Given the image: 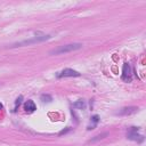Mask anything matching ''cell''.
I'll list each match as a JSON object with an SVG mask.
<instances>
[{
	"label": "cell",
	"mask_w": 146,
	"mask_h": 146,
	"mask_svg": "<svg viewBox=\"0 0 146 146\" xmlns=\"http://www.w3.org/2000/svg\"><path fill=\"white\" fill-rule=\"evenodd\" d=\"M82 43H68V44H64V46H59L58 48L51 50L49 54L50 55H62V54H66V52H71L78 49L82 48Z\"/></svg>",
	"instance_id": "cell-1"
},
{
	"label": "cell",
	"mask_w": 146,
	"mask_h": 146,
	"mask_svg": "<svg viewBox=\"0 0 146 146\" xmlns=\"http://www.w3.org/2000/svg\"><path fill=\"white\" fill-rule=\"evenodd\" d=\"M50 38H51V35H40V36H35V38H32V39H29V40H23V41L16 42V43L11 44L10 48L22 47V46H27V44H32V43H39V42L46 41V40H48V39H50Z\"/></svg>",
	"instance_id": "cell-2"
},
{
	"label": "cell",
	"mask_w": 146,
	"mask_h": 146,
	"mask_svg": "<svg viewBox=\"0 0 146 146\" xmlns=\"http://www.w3.org/2000/svg\"><path fill=\"white\" fill-rule=\"evenodd\" d=\"M138 130H139L138 127H131L129 129V131L127 132V138L130 139V140H135L137 143H141L144 140V136L143 135H139L138 133Z\"/></svg>",
	"instance_id": "cell-3"
},
{
	"label": "cell",
	"mask_w": 146,
	"mask_h": 146,
	"mask_svg": "<svg viewBox=\"0 0 146 146\" xmlns=\"http://www.w3.org/2000/svg\"><path fill=\"white\" fill-rule=\"evenodd\" d=\"M121 79L124 81V82H131L132 80V74H131V67L128 63H124L123 64V67H122V75H121Z\"/></svg>",
	"instance_id": "cell-4"
},
{
	"label": "cell",
	"mask_w": 146,
	"mask_h": 146,
	"mask_svg": "<svg viewBox=\"0 0 146 146\" xmlns=\"http://www.w3.org/2000/svg\"><path fill=\"white\" fill-rule=\"evenodd\" d=\"M138 111H139L138 107H136V106H129V107H123V108H121V110L117 111L115 114H116V115H130V114L137 113Z\"/></svg>",
	"instance_id": "cell-5"
},
{
	"label": "cell",
	"mask_w": 146,
	"mask_h": 146,
	"mask_svg": "<svg viewBox=\"0 0 146 146\" xmlns=\"http://www.w3.org/2000/svg\"><path fill=\"white\" fill-rule=\"evenodd\" d=\"M58 78H66V76H80V73L78 71H74L72 68H64L58 75Z\"/></svg>",
	"instance_id": "cell-6"
},
{
	"label": "cell",
	"mask_w": 146,
	"mask_h": 146,
	"mask_svg": "<svg viewBox=\"0 0 146 146\" xmlns=\"http://www.w3.org/2000/svg\"><path fill=\"white\" fill-rule=\"evenodd\" d=\"M24 110H25L27 113H32V112H34V111L36 110V106H35V104H34L33 100L29 99V100H26L25 104H24Z\"/></svg>",
	"instance_id": "cell-7"
},
{
	"label": "cell",
	"mask_w": 146,
	"mask_h": 146,
	"mask_svg": "<svg viewBox=\"0 0 146 146\" xmlns=\"http://www.w3.org/2000/svg\"><path fill=\"white\" fill-rule=\"evenodd\" d=\"M86 106H87V105H86L84 100H82V99L76 100V102L73 103V107H74V108H78V110H84Z\"/></svg>",
	"instance_id": "cell-8"
},
{
	"label": "cell",
	"mask_w": 146,
	"mask_h": 146,
	"mask_svg": "<svg viewBox=\"0 0 146 146\" xmlns=\"http://www.w3.org/2000/svg\"><path fill=\"white\" fill-rule=\"evenodd\" d=\"M106 136H108V133H107V132H103V133H99V135L95 136L94 138H91V139H90V143H95V141H97V140L104 139V138H105Z\"/></svg>",
	"instance_id": "cell-9"
},
{
	"label": "cell",
	"mask_w": 146,
	"mask_h": 146,
	"mask_svg": "<svg viewBox=\"0 0 146 146\" xmlns=\"http://www.w3.org/2000/svg\"><path fill=\"white\" fill-rule=\"evenodd\" d=\"M91 121H92V124L91 125H89L87 129L88 130H91V129H95V127H96V124L98 123V121H99V116L98 115H94L92 117H91Z\"/></svg>",
	"instance_id": "cell-10"
},
{
	"label": "cell",
	"mask_w": 146,
	"mask_h": 146,
	"mask_svg": "<svg viewBox=\"0 0 146 146\" xmlns=\"http://www.w3.org/2000/svg\"><path fill=\"white\" fill-rule=\"evenodd\" d=\"M40 99H41L43 103H50V102L52 100V97H51L50 95H48V94H42V95L40 96Z\"/></svg>",
	"instance_id": "cell-11"
},
{
	"label": "cell",
	"mask_w": 146,
	"mask_h": 146,
	"mask_svg": "<svg viewBox=\"0 0 146 146\" xmlns=\"http://www.w3.org/2000/svg\"><path fill=\"white\" fill-rule=\"evenodd\" d=\"M22 99H23V96H19V97L16 99V102H15V106H16V107L22 103Z\"/></svg>",
	"instance_id": "cell-12"
},
{
	"label": "cell",
	"mask_w": 146,
	"mask_h": 146,
	"mask_svg": "<svg viewBox=\"0 0 146 146\" xmlns=\"http://www.w3.org/2000/svg\"><path fill=\"white\" fill-rule=\"evenodd\" d=\"M67 131H70V128H67V129H65V130H62V131L59 132V135H63V133H66Z\"/></svg>",
	"instance_id": "cell-13"
},
{
	"label": "cell",
	"mask_w": 146,
	"mask_h": 146,
	"mask_svg": "<svg viewBox=\"0 0 146 146\" xmlns=\"http://www.w3.org/2000/svg\"><path fill=\"white\" fill-rule=\"evenodd\" d=\"M1 108H2V104H0V110H1Z\"/></svg>",
	"instance_id": "cell-14"
}]
</instances>
